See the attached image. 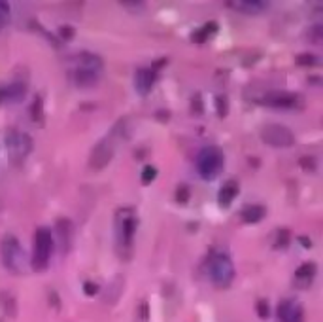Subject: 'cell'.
<instances>
[{
  "mask_svg": "<svg viewBox=\"0 0 323 322\" xmlns=\"http://www.w3.org/2000/svg\"><path fill=\"white\" fill-rule=\"evenodd\" d=\"M227 8H237V12L248 15H259L267 12L268 2H261V0H235V2H225Z\"/></svg>",
  "mask_w": 323,
  "mask_h": 322,
  "instance_id": "4fadbf2b",
  "label": "cell"
},
{
  "mask_svg": "<svg viewBox=\"0 0 323 322\" xmlns=\"http://www.w3.org/2000/svg\"><path fill=\"white\" fill-rule=\"evenodd\" d=\"M99 78L100 74L85 70V69H78V67L70 74V80L74 82V86H78V88H93V86L99 84Z\"/></svg>",
  "mask_w": 323,
  "mask_h": 322,
  "instance_id": "e0dca14e",
  "label": "cell"
},
{
  "mask_svg": "<svg viewBox=\"0 0 323 322\" xmlns=\"http://www.w3.org/2000/svg\"><path fill=\"white\" fill-rule=\"evenodd\" d=\"M174 199L178 205H187L189 199H191V191H189V186L187 184H180L176 188V193H174Z\"/></svg>",
  "mask_w": 323,
  "mask_h": 322,
  "instance_id": "cb8c5ba5",
  "label": "cell"
},
{
  "mask_svg": "<svg viewBox=\"0 0 323 322\" xmlns=\"http://www.w3.org/2000/svg\"><path fill=\"white\" fill-rule=\"evenodd\" d=\"M267 214V208L263 205H246L240 210V220L244 224H257L265 218Z\"/></svg>",
  "mask_w": 323,
  "mask_h": 322,
  "instance_id": "d6986e66",
  "label": "cell"
},
{
  "mask_svg": "<svg viewBox=\"0 0 323 322\" xmlns=\"http://www.w3.org/2000/svg\"><path fill=\"white\" fill-rule=\"evenodd\" d=\"M49 303H53V307H55V309L61 307V303H59V296H57V292H49Z\"/></svg>",
  "mask_w": 323,
  "mask_h": 322,
  "instance_id": "e575fe53",
  "label": "cell"
},
{
  "mask_svg": "<svg viewBox=\"0 0 323 322\" xmlns=\"http://www.w3.org/2000/svg\"><path fill=\"white\" fill-rule=\"evenodd\" d=\"M28 86L27 82L15 80L12 84H2V93H4V103H19L27 97Z\"/></svg>",
  "mask_w": 323,
  "mask_h": 322,
  "instance_id": "5bb4252c",
  "label": "cell"
},
{
  "mask_svg": "<svg viewBox=\"0 0 323 322\" xmlns=\"http://www.w3.org/2000/svg\"><path fill=\"white\" fill-rule=\"evenodd\" d=\"M238 182H235V180H227L223 186L219 188V191H217V203L223 207V208H227L229 205H233V201L238 197Z\"/></svg>",
  "mask_w": 323,
  "mask_h": 322,
  "instance_id": "ac0fdd59",
  "label": "cell"
},
{
  "mask_svg": "<svg viewBox=\"0 0 323 322\" xmlns=\"http://www.w3.org/2000/svg\"><path fill=\"white\" fill-rule=\"evenodd\" d=\"M261 140L272 148H289L295 142V135L281 123H267L261 129Z\"/></svg>",
  "mask_w": 323,
  "mask_h": 322,
  "instance_id": "52a82bcc",
  "label": "cell"
},
{
  "mask_svg": "<svg viewBox=\"0 0 323 322\" xmlns=\"http://www.w3.org/2000/svg\"><path fill=\"white\" fill-rule=\"evenodd\" d=\"M115 230H117V250L123 260L130 258L134 235L138 230V216L132 208H121L115 214Z\"/></svg>",
  "mask_w": 323,
  "mask_h": 322,
  "instance_id": "6da1fadb",
  "label": "cell"
},
{
  "mask_svg": "<svg viewBox=\"0 0 323 322\" xmlns=\"http://www.w3.org/2000/svg\"><path fill=\"white\" fill-rule=\"evenodd\" d=\"M318 273V265L314 262H306V264L299 265L295 271V286L297 288H308L312 280Z\"/></svg>",
  "mask_w": 323,
  "mask_h": 322,
  "instance_id": "2e32d148",
  "label": "cell"
},
{
  "mask_svg": "<svg viewBox=\"0 0 323 322\" xmlns=\"http://www.w3.org/2000/svg\"><path fill=\"white\" fill-rule=\"evenodd\" d=\"M157 169H155L153 165H146L144 169H142V176H140V180H142V184H151L155 178H157Z\"/></svg>",
  "mask_w": 323,
  "mask_h": 322,
  "instance_id": "484cf974",
  "label": "cell"
},
{
  "mask_svg": "<svg viewBox=\"0 0 323 322\" xmlns=\"http://www.w3.org/2000/svg\"><path fill=\"white\" fill-rule=\"evenodd\" d=\"M278 322H302L304 321V309L295 299H285L278 305Z\"/></svg>",
  "mask_w": 323,
  "mask_h": 322,
  "instance_id": "30bf717a",
  "label": "cell"
},
{
  "mask_svg": "<svg viewBox=\"0 0 323 322\" xmlns=\"http://www.w3.org/2000/svg\"><path fill=\"white\" fill-rule=\"evenodd\" d=\"M215 110H217V116L219 117H225L229 114V99L225 95L215 97Z\"/></svg>",
  "mask_w": 323,
  "mask_h": 322,
  "instance_id": "83f0119b",
  "label": "cell"
},
{
  "mask_svg": "<svg viewBox=\"0 0 323 322\" xmlns=\"http://www.w3.org/2000/svg\"><path fill=\"white\" fill-rule=\"evenodd\" d=\"M299 241H301V245H302L304 249H310V247H312V241L306 239V235H301V237H299Z\"/></svg>",
  "mask_w": 323,
  "mask_h": 322,
  "instance_id": "8d00e7d4",
  "label": "cell"
},
{
  "mask_svg": "<svg viewBox=\"0 0 323 322\" xmlns=\"http://www.w3.org/2000/svg\"><path fill=\"white\" fill-rule=\"evenodd\" d=\"M310 36H312V42H320V38H322V29H320V27H316V29L312 30V34H310Z\"/></svg>",
  "mask_w": 323,
  "mask_h": 322,
  "instance_id": "d590c367",
  "label": "cell"
},
{
  "mask_svg": "<svg viewBox=\"0 0 323 322\" xmlns=\"http://www.w3.org/2000/svg\"><path fill=\"white\" fill-rule=\"evenodd\" d=\"M295 63L299 67H316L318 65V59H316V55H312V53H301V55H297Z\"/></svg>",
  "mask_w": 323,
  "mask_h": 322,
  "instance_id": "f1b7e54d",
  "label": "cell"
},
{
  "mask_svg": "<svg viewBox=\"0 0 323 322\" xmlns=\"http://www.w3.org/2000/svg\"><path fill=\"white\" fill-rule=\"evenodd\" d=\"M291 243V231L287 228H280L276 235H274V249H285L287 245Z\"/></svg>",
  "mask_w": 323,
  "mask_h": 322,
  "instance_id": "603a6c76",
  "label": "cell"
},
{
  "mask_svg": "<svg viewBox=\"0 0 323 322\" xmlns=\"http://www.w3.org/2000/svg\"><path fill=\"white\" fill-rule=\"evenodd\" d=\"M113 154H115V135H110L106 138H102L99 144H95V148L91 150L89 156V167L93 171H102L110 161H112Z\"/></svg>",
  "mask_w": 323,
  "mask_h": 322,
  "instance_id": "ba28073f",
  "label": "cell"
},
{
  "mask_svg": "<svg viewBox=\"0 0 323 322\" xmlns=\"http://www.w3.org/2000/svg\"><path fill=\"white\" fill-rule=\"evenodd\" d=\"M167 116H169V112H165V110L155 114V117H159V119H163V121H167Z\"/></svg>",
  "mask_w": 323,
  "mask_h": 322,
  "instance_id": "74e56055",
  "label": "cell"
},
{
  "mask_svg": "<svg viewBox=\"0 0 323 322\" xmlns=\"http://www.w3.org/2000/svg\"><path fill=\"white\" fill-rule=\"evenodd\" d=\"M30 119L36 127H43L45 125V112H43V99L40 95L34 97V103L30 106Z\"/></svg>",
  "mask_w": 323,
  "mask_h": 322,
  "instance_id": "44dd1931",
  "label": "cell"
},
{
  "mask_svg": "<svg viewBox=\"0 0 323 322\" xmlns=\"http://www.w3.org/2000/svg\"><path fill=\"white\" fill-rule=\"evenodd\" d=\"M299 163H301V167H302L304 171H310V173H314L316 167H318V161H316L314 156H302V158L299 160Z\"/></svg>",
  "mask_w": 323,
  "mask_h": 322,
  "instance_id": "f546056e",
  "label": "cell"
},
{
  "mask_svg": "<svg viewBox=\"0 0 323 322\" xmlns=\"http://www.w3.org/2000/svg\"><path fill=\"white\" fill-rule=\"evenodd\" d=\"M155 84V72L151 69H138L136 74H134V89L136 93L146 97L150 95V91L153 89Z\"/></svg>",
  "mask_w": 323,
  "mask_h": 322,
  "instance_id": "9a60e30c",
  "label": "cell"
},
{
  "mask_svg": "<svg viewBox=\"0 0 323 322\" xmlns=\"http://www.w3.org/2000/svg\"><path fill=\"white\" fill-rule=\"evenodd\" d=\"M259 103L263 106H268V108L291 110V108H301L302 106V95L291 93V91H268L261 97Z\"/></svg>",
  "mask_w": 323,
  "mask_h": 322,
  "instance_id": "9c48e42d",
  "label": "cell"
},
{
  "mask_svg": "<svg viewBox=\"0 0 323 322\" xmlns=\"http://www.w3.org/2000/svg\"><path fill=\"white\" fill-rule=\"evenodd\" d=\"M191 112L195 114V116H200L202 112H204V104H202V99H200V95H193V101H191Z\"/></svg>",
  "mask_w": 323,
  "mask_h": 322,
  "instance_id": "4dcf8cb0",
  "label": "cell"
},
{
  "mask_svg": "<svg viewBox=\"0 0 323 322\" xmlns=\"http://www.w3.org/2000/svg\"><path fill=\"white\" fill-rule=\"evenodd\" d=\"M76 67L78 69H85V70H91L95 74H102L104 70V61L100 55L93 53V51H80L76 55Z\"/></svg>",
  "mask_w": 323,
  "mask_h": 322,
  "instance_id": "7c38bea8",
  "label": "cell"
},
{
  "mask_svg": "<svg viewBox=\"0 0 323 322\" xmlns=\"http://www.w3.org/2000/svg\"><path fill=\"white\" fill-rule=\"evenodd\" d=\"M257 315H259V317H263V319L268 317V303L267 301H263V299H261V301H257Z\"/></svg>",
  "mask_w": 323,
  "mask_h": 322,
  "instance_id": "836d02e7",
  "label": "cell"
},
{
  "mask_svg": "<svg viewBox=\"0 0 323 322\" xmlns=\"http://www.w3.org/2000/svg\"><path fill=\"white\" fill-rule=\"evenodd\" d=\"M217 30H219V23H215V21H208L206 25H202L200 29H197L193 34H191V40H193L195 44H202V42H206L208 38H212Z\"/></svg>",
  "mask_w": 323,
  "mask_h": 322,
  "instance_id": "ffe728a7",
  "label": "cell"
},
{
  "mask_svg": "<svg viewBox=\"0 0 323 322\" xmlns=\"http://www.w3.org/2000/svg\"><path fill=\"white\" fill-rule=\"evenodd\" d=\"M119 4H121L125 10L132 12V14H140V12L146 10V2H140V0H121Z\"/></svg>",
  "mask_w": 323,
  "mask_h": 322,
  "instance_id": "d4e9b609",
  "label": "cell"
},
{
  "mask_svg": "<svg viewBox=\"0 0 323 322\" xmlns=\"http://www.w3.org/2000/svg\"><path fill=\"white\" fill-rule=\"evenodd\" d=\"M53 254V233L47 228H38L32 241V258L30 265L34 271H45Z\"/></svg>",
  "mask_w": 323,
  "mask_h": 322,
  "instance_id": "5b68a950",
  "label": "cell"
},
{
  "mask_svg": "<svg viewBox=\"0 0 323 322\" xmlns=\"http://www.w3.org/2000/svg\"><path fill=\"white\" fill-rule=\"evenodd\" d=\"M84 292L87 294V296H97V292H99V284L87 280V282L84 284Z\"/></svg>",
  "mask_w": 323,
  "mask_h": 322,
  "instance_id": "d6a6232c",
  "label": "cell"
},
{
  "mask_svg": "<svg viewBox=\"0 0 323 322\" xmlns=\"http://www.w3.org/2000/svg\"><path fill=\"white\" fill-rule=\"evenodd\" d=\"M206 269H208V277L214 282V286H217V288H229L237 275L231 256L221 250H215L208 256Z\"/></svg>",
  "mask_w": 323,
  "mask_h": 322,
  "instance_id": "3957f363",
  "label": "cell"
},
{
  "mask_svg": "<svg viewBox=\"0 0 323 322\" xmlns=\"http://www.w3.org/2000/svg\"><path fill=\"white\" fill-rule=\"evenodd\" d=\"M10 25V4L0 0V30Z\"/></svg>",
  "mask_w": 323,
  "mask_h": 322,
  "instance_id": "4316f807",
  "label": "cell"
},
{
  "mask_svg": "<svg viewBox=\"0 0 323 322\" xmlns=\"http://www.w3.org/2000/svg\"><path fill=\"white\" fill-rule=\"evenodd\" d=\"M59 36H61V40H66V42H70V40H74V36H76V30L72 29L70 25H66V27H61V29H59Z\"/></svg>",
  "mask_w": 323,
  "mask_h": 322,
  "instance_id": "1f68e13d",
  "label": "cell"
},
{
  "mask_svg": "<svg viewBox=\"0 0 323 322\" xmlns=\"http://www.w3.org/2000/svg\"><path fill=\"white\" fill-rule=\"evenodd\" d=\"M0 305H2V311H4L8 317L14 319L15 315H17V298H15L10 290L0 292Z\"/></svg>",
  "mask_w": 323,
  "mask_h": 322,
  "instance_id": "7402d4cb",
  "label": "cell"
},
{
  "mask_svg": "<svg viewBox=\"0 0 323 322\" xmlns=\"http://www.w3.org/2000/svg\"><path fill=\"white\" fill-rule=\"evenodd\" d=\"M55 235L63 252H68L74 243V224L70 218H59L55 222Z\"/></svg>",
  "mask_w": 323,
  "mask_h": 322,
  "instance_id": "8fae6325",
  "label": "cell"
},
{
  "mask_svg": "<svg viewBox=\"0 0 323 322\" xmlns=\"http://www.w3.org/2000/svg\"><path fill=\"white\" fill-rule=\"evenodd\" d=\"M0 260L6 271L12 275H25L27 273V254L21 247L19 239L15 235H4L0 239Z\"/></svg>",
  "mask_w": 323,
  "mask_h": 322,
  "instance_id": "7a4b0ae2",
  "label": "cell"
},
{
  "mask_svg": "<svg viewBox=\"0 0 323 322\" xmlns=\"http://www.w3.org/2000/svg\"><path fill=\"white\" fill-rule=\"evenodd\" d=\"M4 146H6V152H8L10 163L15 165V167H19L30 156L34 144H32V138L28 137L27 133L12 127V129H8L6 135H4Z\"/></svg>",
  "mask_w": 323,
  "mask_h": 322,
  "instance_id": "277c9868",
  "label": "cell"
},
{
  "mask_svg": "<svg viewBox=\"0 0 323 322\" xmlns=\"http://www.w3.org/2000/svg\"><path fill=\"white\" fill-rule=\"evenodd\" d=\"M225 156L219 146H204L197 156V171L198 175L206 180H212L223 171Z\"/></svg>",
  "mask_w": 323,
  "mask_h": 322,
  "instance_id": "8992f818",
  "label": "cell"
}]
</instances>
